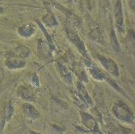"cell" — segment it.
I'll return each mask as SVG.
<instances>
[{
	"instance_id": "obj_1",
	"label": "cell",
	"mask_w": 135,
	"mask_h": 134,
	"mask_svg": "<svg viewBox=\"0 0 135 134\" xmlns=\"http://www.w3.org/2000/svg\"><path fill=\"white\" fill-rule=\"evenodd\" d=\"M117 117L126 121H131L132 119V115L131 114L129 109L125 105H119L115 109Z\"/></svg>"
},
{
	"instance_id": "obj_2",
	"label": "cell",
	"mask_w": 135,
	"mask_h": 134,
	"mask_svg": "<svg viewBox=\"0 0 135 134\" xmlns=\"http://www.w3.org/2000/svg\"><path fill=\"white\" fill-rule=\"evenodd\" d=\"M27 105L28 106H25L24 107V111L26 113L28 117L31 118L32 119H37L38 117V113L36 111V110L34 109L33 107L28 106V105Z\"/></svg>"
},
{
	"instance_id": "obj_3",
	"label": "cell",
	"mask_w": 135,
	"mask_h": 134,
	"mask_svg": "<svg viewBox=\"0 0 135 134\" xmlns=\"http://www.w3.org/2000/svg\"><path fill=\"white\" fill-rule=\"evenodd\" d=\"M83 123H84V125H86L88 127L93 129V130L95 127V125H96V124H95V121H94L91 117H89V115H86V117H85L84 119H83Z\"/></svg>"
},
{
	"instance_id": "obj_4",
	"label": "cell",
	"mask_w": 135,
	"mask_h": 134,
	"mask_svg": "<svg viewBox=\"0 0 135 134\" xmlns=\"http://www.w3.org/2000/svg\"><path fill=\"white\" fill-rule=\"evenodd\" d=\"M32 134H41V133H35V132H32Z\"/></svg>"
}]
</instances>
